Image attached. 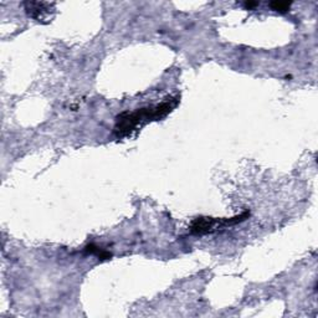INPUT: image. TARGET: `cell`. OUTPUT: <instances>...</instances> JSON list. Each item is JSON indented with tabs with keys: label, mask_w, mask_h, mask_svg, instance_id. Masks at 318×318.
Returning <instances> with one entry per match:
<instances>
[{
	"label": "cell",
	"mask_w": 318,
	"mask_h": 318,
	"mask_svg": "<svg viewBox=\"0 0 318 318\" xmlns=\"http://www.w3.org/2000/svg\"><path fill=\"white\" fill-rule=\"evenodd\" d=\"M269 5L272 10L279 12H287L290 10V7H291V2L286 1H272Z\"/></svg>",
	"instance_id": "5b68a950"
},
{
	"label": "cell",
	"mask_w": 318,
	"mask_h": 318,
	"mask_svg": "<svg viewBox=\"0 0 318 318\" xmlns=\"http://www.w3.org/2000/svg\"><path fill=\"white\" fill-rule=\"evenodd\" d=\"M250 217V212H245L242 214L236 215L234 217H226V219H219V217L200 216L192 221L189 227L190 234L193 235H205L209 232L215 231L217 229H222L226 226L240 224Z\"/></svg>",
	"instance_id": "7a4b0ae2"
},
{
	"label": "cell",
	"mask_w": 318,
	"mask_h": 318,
	"mask_svg": "<svg viewBox=\"0 0 318 318\" xmlns=\"http://www.w3.org/2000/svg\"><path fill=\"white\" fill-rule=\"evenodd\" d=\"M86 251L89 252V254L96 255V256L100 257L101 260H107V259H111L112 257L111 252L105 251V250H102L101 247H97V246H95V245H89V246L86 247Z\"/></svg>",
	"instance_id": "277c9868"
},
{
	"label": "cell",
	"mask_w": 318,
	"mask_h": 318,
	"mask_svg": "<svg viewBox=\"0 0 318 318\" xmlns=\"http://www.w3.org/2000/svg\"><path fill=\"white\" fill-rule=\"evenodd\" d=\"M25 10H26L27 15L34 17L37 21H41L47 17L51 10H54V4L50 2H42V1H27L24 2Z\"/></svg>",
	"instance_id": "3957f363"
},
{
	"label": "cell",
	"mask_w": 318,
	"mask_h": 318,
	"mask_svg": "<svg viewBox=\"0 0 318 318\" xmlns=\"http://www.w3.org/2000/svg\"><path fill=\"white\" fill-rule=\"evenodd\" d=\"M244 5H245V7H246V9L251 10V9H254L255 6H257V5H259V2H256V1H246Z\"/></svg>",
	"instance_id": "8992f818"
},
{
	"label": "cell",
	"mask_w": 318,
	"mask_h": 318,
	"mask_svg": "<svg viewBox=\"0 0 318 318\" xmlns=\"http://www.w3.org/2000/svg\"><path fill=\"white\" fill-rule=\"evenodd\" d=\"M179 104V97H168L165 101L154 106L143 107L136 111H126L118 114L116 118V124L113 128V134L117 138L128 137L149 122L160 121L167 117Z\"/></svg>",
	"instance_id": "6da1fadb"
}]
</instances>
